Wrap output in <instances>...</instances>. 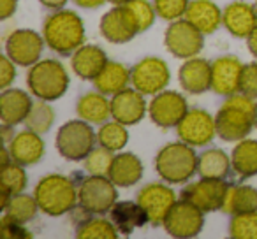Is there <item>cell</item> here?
<instances>
[{
	"label": "cell",
	"mask_w": 257,
	"mask_h": 239,
	"mask_svg": "<svg viewBox=\"0 0 257 239\" xmlns=\"http://www.w3.org/2000/svg\"><path fill=\"white\" fill-rule=\"evenodd\" d=\"M253 106L252 99L243 93L229 95L215 116L217 136L227 143L245 139L253 129Z\"/></svg>",
	"instance_id": "1"
},
{
	"label": "cell",
	"mask_w": 257,
	"mask_h": 239,
	"mask_svg": "<svg viewBox=\"0 0 257 239\" xmlns=\"http://www.w3.org/2000/svg\"><path fill=\"white\" fill-rule=\"evenodd\" d=\"M43 37L50 50L60 55H71L85 43V25L74 11H57L48 16Z\"/></svg>",
	"instance_id": "2"
},
{
	"label": "cell",
	"mask_w": 257,
	"mask_h": 239,
	"mask_svg": "<svg viewBox=\"0 0 257 239\" xmlns=\"http://www.w3.org/2000/svg\"><path fill=\"white\" fill-rule=\"evenodd\" d=\"M199 157L194 151V146L187 143L166 144L155 157L157 174L171 185H180L192 178L197 172Z\"/></svg>",
	"instance_id": "3"
},
{
	"label": "cell",
	"mask_w": 257,
	"mask_h": 239,
	"mask_svg": "<svg viewBox=\"0 0 257 239\" xmlns=\"http://www.w3.org/2000/svg\"><path fill=\"white\" fill-rule=\"evenodd\" d=\"M34 197L39 209L50 216H62L79 204L74 183L62 174H50L41 179L34 190Z\"/></svg>",
	"instance_id": "4"
},
{
	"label": "cell",
	"mask_w": 257,
	"mask_h": 239,
	"mask_svg": "<svg viewBox=\"0 0 257 239\" xmlns=\"http://www.w3.org/2000/svg\"><path fill=\"white\" fill-rule=\"evenodd\" d=\"M27 85L34 97L41 100H57L67 92L69 88V76L65 67L58 60H39L32 65Z\"/></svg>",
	"instance_id": "5"
},
{
	"label": "cell",
	"mask_w": 257,
	"mask_h": 239,
	"mask_svg": "<svg viewBox=\"0 0 257 239\" xmlns=\"http://www.w3.org/2000/svg\"><path fill=\"white\" fill-rule=\"evenodd\" d=\"M97 134L92 130L88 122L85 120H72L58 129L57 150L65 160L79 162L85 160V157L95 148Z\"/></svg>",
	"instance_id": "6"
},
{
	"label": "cell",
	"mask_w": 257,
	"mask_h": 239,
	"mask_svg": "<svg viewBox=\"0 0 257 239\" xmlns=\"http://www.w3.org/2000/svg\"><path fill=\"white\" fill-rule=\"evenodd\" d=\"M116 185L107 176L90 174L81 181L78 188L79 206L92 214L109 213L111 207L116 204Z\"/></svg>",
	"instance_id": "7"
},
{
	"label": "cell",
	"mask_w": 257,
	"mask_h": 239,
	"mask_svg": "<svg viewBox=\"0 0 257 239\" xmlns=\"http://www.w3.org/2000/svg\"><path fill=\"white\" fill-rule=\"evenodd\" d=\"M171 81V72L162 58L148 57L131 69V83L143 95H157Z\"/></svg>",
	"instance_id": "8"
},
{
	"label": "cell",
	"mask_w": 257,
	"mask_h": 239,
	"mask_svg": "<svg viewBox=\"0 0 257 239\" xmlns=\"http://www.w3.org/2000/svg\"><path fill=\"white\" fill-rule=\"evenodd\" d=\"M204 211L187 199L176 200L166 214L164 228L173 237H194L203 230Z\"/></svg>",
	"instance_id": "9"
},
{
	"label": "cell",
	"mask_w": 257,
	"mask_h": 239,
	"mask_svg": "<svg viewBox=\"0 0 257 239\" xmlns=\"http://www.w3.org/2000/svg\"><path fill=\"white\" fill-rule=\"evenodd\" d=\"M164 44L176 58H194L204 44V34L187 20H176L168 27Z\"/></svg>",
	"instance_id": "10"
},
{
	"label": "cell",
	"mask_w": 257,
	"mask_h": 239,
	"mask_svg": "<svg viewBox=\"0 0 257 239\" xmlns=\"http://www.w3.org/2000/svg\"><path fill=\"white\" fill-rule=\"evenodd\" d=\"M176 134L190 146H206L217 136L215 118L203 109H190L176 125Z\"/></svg>",
	"instance_id": "11"
},
{
	"label": "cell",
	"mask_w": 257,
	"mask_h": 239,
	"mask_svg": "<svg viewBox=\"0 0 257 239\" xmlns=\"http://www.w3.org/2000/svg\"><path fill=\"white\" fill-rule=\"evenodd\" d=\"M44 37H41L36 30H16L6 41V55L15 62L16 65L29 67L39 62L44 50Z\"/></svg>",
	"instance_id": "12"
},
{
	"label": "cell",
	"mask_w": 257,
	"mask_h": 239,
	"mask_svg": "<svg viewBox=\"0 0 257 239\" xmlns=\"http://www.w3.org/2000/svg\"><path fill=\"white\" fill-rule=\"evenodd\" d=\"M229 185L224 179L215 178H201L199 181L190 183L183 188L182 199L194 202L197 207L206 211H222L225 195H227Z\"/></svg>",
	"instance_id": "13"
},
{
	"label": "cell",
	"mask_w": 257,
	"mask_h": 239,
	"mask_svg": "<svg viewBox=\"0 0 257 239\" xmlns=\"http://www.w3.org/2000/svg\"><path fill=\"white\" fill-rule=\"evenodd\" d=\"M187 111H189V107H187L185 97L180 95L178 92H164V90L157 93L148 106L152 122L161 129L176 127L183 120Z\"/></svg>",
	"instance_id": "14"
},
{
	"label": "cell",
	"mask_w": 257,
	"mask_h": 239,
	"mask_svg": "<svg viewBox=\"0 0 257 239\" xmlns=\"http://www.w3.org/2000/svg\"><path fill=\"white\" fill-rule=\"evenodd\" d=\"M136 200L147 211L148 221L152 225H164L166 214L176 202V195L169 186L162 183H152L140 190Z\"/></svg>",
	"instance_id": "15"
},
{
	"label": "cell",
	"mask_w": 257,
	"mask_h": 239,
	"mask_svg": "<svg viewBox=\"0 0 257 239\" xmlns=\"http://www.w3.org/2000/svg\"><path fill=\"white\" fill-rule=\"evenodd\" d=\"M147 113V102L140 90L125 88L111 99V116L123 125H136Z\"/></svg>",
	"instance_id": "16"
},
{
	"label": "cell",
	"mask_w": 257,
	"mask_h": 239,
	"mask_svg": "<svg viewBox=\"0 0 257 239\" xmlns=\"http://www.w3.org/2000/svg\"><path fill=\"white\" fill-rule=\"evenodd\" d=\"M100 34L107 43L125 44L138 36V29L123 6H116L100 20Z\"/></svg>",
	"instance_id": "17"
},
{
	"label": "cell",
	"mask_w": 257,
	"mask_h": 239,
	"mask_svg": "<svg viewBox=\"0 0 257 239\" xmlns=\"http://www.w3.org/2000/svg\"><path fill=\"white\" fill-rule=\"evenodd\" d=\"M243 64L236 57H220L211 65V90L218 95H234L239 92V76Z\"/></svg>",
	"instance_id": "18"
},
{
	"label": "cell",
	"mask_w": 257,
	"mask_h": 239,
	"mask_svg": "<svg viewBox=\"0 0 257 239\" xmlns=\"http://www.w3.org/2000/svg\"><path fill=\"white\" fill-rule=\"evenodd\" d=\"M178 79L187 93L201 95L211 90V64L204 58H189L180 67Z\"/></svg>",
	"instance_id": "19"
},
{
	"label": "cell",
	"mask_w": 257,
	"mask_h": 239,
	"mask_svg": "<svg viewBox=\"0 0 257 239\" xmlns=\"http://www.w3.org/2000/svg\"><path fill=\"white\" fill-rule=\"evenodd\" d=\"M34 106V100L23 90L6 88L0 95V120L8 125H18L25 123L30 109Z\"/></svg>",
	"instance_id": "20"
},
{
	"label": "cell",
	"mask_w": 257,
	"mask_h": 239,
	"mask_svg": "<svg viewBox=\"0 0 257 239\" xmlns=\"http://www.w3.org/2000/svg\"><path fill=\"white\" fill-rule=\"evenodd\" d=\"M222 23L234 37H248L257 27V11L246 2H232L222 13Z\"/></svg>",
	"instance_id": "21"
},
{
	"label": "cell",
	"mask_w": 257,
	"mask_h": 239,
	"mask_svg": "<svg viewBox=\"0 0 257 239\" xmlns=\"http://www.w3.org/2000/svg\"><path fill=\"white\" fill-rule=\"evenodd\" d=\"M11 157L15 162L22 165H34L44 157V141L41 139V134L25 130L15 136V139L8 144Z\"/></svg>",
	"instance_id": "22"
},
{
	"label": "cell",
	"mask_w": 257,
	"mask_h": 239,
	"mask_svg": "<svg viewBox=\"0 0 257 239\" xmlns=\"http://www.w3.org/2000/svg\"><path fill=\"white\" fill-rule=\"evenodd\" d=\"M107 64V57L99 46H93V44H83L81 48L74 51L72 55V71L78 78L81 79H93L100 74L104 67Z\"/></svg>",
	"instance_id": "23"
},
{
	"label": "cell",
	"mask_w": 257,
	"mask_h": 239,
	"mask_svg": "<svg viewBox=\"0 0 257 239\" xmlns=\"http://www.w3.org/2000/svg\"><path fill=\"white\" fill-rule=\"evenodd\" d=\"M109 220L114 223L118 232L121 234H133L138 227H143L148 221V214L140 202L133 200H121L109 209Z\"/></svg>",
	"instance_id": "24"
},
{
	"label": "cell",
	"mask_w": 257,
	"mask_h": 239,
	"mask_svg": "<svg viewBox=\"0 0 257 239\" xmlns=\"http://www.w3.org/2000/svg\"><path fill=\"white\" fill-rule=\"evenodd\" d=\"M185 20L206 36L213 34L222 23V11L211 0H192L187 8Z\"/></svg>",
	"instance_id": "25"
},
{
	"label": "cell",
	"mask_w": 257,
	"mask_h": 239,
	"mask_svg": "<svg viewBox=\"0 0 257 239\" xmlns=\"http://www.w3.org/2000/svg\"><path fill=\"white\" fill-rule=\"evenodd\" d=\"M107 178L116 186H134L143 178V164L134 153H120L113 158Z\"/></svg>",
	"instance_id": "26"
},
{
	"label": "cell",
	"mask_w": 257,
	"mask_h": 239,
	"mask_svg": "<svg viewBox=\"0 0 257 239\" xmlns=\"http://www.w3.org/2000/svg\"><path fill=\"white\" fill-rule=\"evenodd\" d=\"M76 113L88 123H95V125L106 123L107 118L111 116V100H107L99 90L85 93L76 104Z\"/></svg>",
	"instance_id": "27"
},
{
	"label": "cell",
	"mask_w": 257,
	"mask_h": 239,
	"mask_svg": "<svg viewBox=\"0 0 257 239\" xmlns=\"http://www.w3.org/2000/svg\"><path fill=\"white\" fill-rule=\"evenodd\" d=\"M131 81V71L118 62H107L100 74L93 79V85L104 95H114L127 88Z\"/></svg>",
	"instance_id": "28"
},
{
	"label": "cell",
	"mask_w": 257,
	"mask_h": 239,
	"mask_svg": "<svg viewBox=\"0 0 257 239\" xmlns=\"http://www.w3.org/2000/svg\"><path fill=\"white\" fill-rule=\"evenodd\" d=\"M232 169L243 178H252L257 174V141L241 139L234 146L231 155Z\"/></svg>",
	"instance_id": "29"
},
{
	"label": "cell",
	"mask_w": 257,
	"mask_h": 239,
	"mask_svg": "<svg viewBox=\"0 0 257 239\" xmlns=\"http://www.w3.org/2000/svg\"><path fill=\"white\" fill-rule=\"evenodd\" d=\"M222 211L227 214L257 211V190L253 186H229Z\"/></svg>",
	"instance_id": "30"
},
{
	"label": "cell",
	"mask_w": 257,
	"mask_h": 239,
	"mask_svg": "<svg viewBox=\"0 0 257 239\" xmlns=\"http://www.w3.org/2000/svg\"><path fill=\"white\" fill-rule=\"evenodd\" d=\"M231 158L225 155V151L218 148H211L204 153L199 155V164H197V172L201 178H215L224 179L231 167Z\"/></svg>",
	"instance_id": "31"
},
{
	"label": "cell",
	"mask_w": 257,
	"mask_h": 239,
	"mask_svg": "<svg viewBox=\"0 0 257 239\" xmlns=\"http://www.w3.org/2000/svg\"><path fill=\"white\" fill-rule=\"evenodd\" d=\"M37 209H39V204H37L36 197L27 195V193L22 192L13 195L11 202L4 209V216L13 221H18V223L25 225L27 221L34 220V216L37 214Z\"/></svg>",
	"instance_id": "32"
},
{
	"label": "cell",
	"mask_w": 257,
	"mask_h": 239,
	"mask_svg": "<svg viewBox=\"0 0 257 239\" xmlns=\"http://www.w3.org/2000/svg\"><path fill=\"white\" fill-rule=\"evenodd\" d=\"M127 125L120 122H106L97 132V141L100 146L107 148L111 151H120L128 143V132L125 129Z\"/></svg>",
	"instance_id": "33"
},
{
	"label": "cell",
	"mask_w": 257,
	"mask_h": 239,
	"mask_svg": "<svg viewBox=\"0 0 257 239\" xmlns=\"http://www.w3.org/2000/svg\"><path fill=\"white\" fill-rule=\"evenodd\" d=\"M55 122V111L53 107L48 104V100H37L34 102L32 109H30L29 116L25 120V125L29 130L37 134H46L51 129Z\"/></svg>",
	"instance_id": "34"
},
{
	"label": "cell",
	"mask_w": 257,
	"mask_h": 239,
	"mask_svg": "<svg viewBox=\"0 0 257 239\" xmlns=\"http://www.w3.org/2000/svg\"><path fill=\"white\" fill-rule=\"evenodd\" d=\"M79 239H114L118 235V228L111 220L104 218H90L81 223L76 230Z\"/></svg>",
	"instance_id": "35"
},
{
	"label": "cell",
	"mask_w": 257,
	"mask_h": 239,
	"mask_svg": "<svg viewBox=\"0 0 257 239\" xmlns=\"http://www.w3.org/2000/svg\"><path fill=\"white\" fill-rule=\"evenodd\" d=\"M121 6L127 9V13L131 15V18H133L134 25H136L140 34L148 30L154 25L155 15H157V13H155V8L150 2H147V0H131V2L121 4Z\"/></svg>",
	"instance_id": "36"
},
{
	"label": "cell",
	"mask_w": 257,
	"mask_h": 239,
	"mask_svg": "<svg viewBox=\"0 0 257 239\" xmlns=\"http://www.w3.org/2000/svg\"><path fill=\"white\" fill-rule=\"evenodd\" d=\"M229 235L234 239H257V211L232 214Z\"/></svg>",
	"instance_id": "37"
},
{
	"label": "cell",
	"mask_w": 257,
	"mask_h": 239,
	"mask_svg": "<svg viewBox=\"0 0 257 239\" xmlns=\"http://www.w3.org/2000/svg\"><path fill=\"white\" fill-rule=\"evenodd\" d=\"M114 151L107 150L104 146H95L83 160V165H85V171L88 174L93 176H107L109 174L111 164H113L114 158Z\"/></svg>",
	"instance_id": "38"
},
{
	"label": "cell",
	"mask_w": 257,
	"mask_h": 239,
	"mask_svg": "<svg viewBox=\"0 0 257 239\" xmlns=\"http://www.w3.org/2000/svg\"><path fill=\"white\" fill-rule=\"evenodd\" d=\"M27 186V174L23 171V165L13 160L11 164L4 165L0 171V188H6L16 195L22 193Z\"/></svg>",
	"instance_id": "39"
},
{
	"label": "cell",
	"mask_w": 257,
	"mask_h": 239,
	"mask_svg": "<svg viewBox=\"0 0 257 239\" xmlns=\"http://www.w3.org/2000/svg\"><path fill=\"white\" fill-rule=\"evenodd\" d=\"M189 4V0H154L155 13L159 18L166 22H176L185 16Z\"/></svg>",
	"instance_id": "40"
},
{
	"label": "cell",
	"mask_w": 257,
	"mask_h": 239,
	"mask_svg": "<svg viewBox=\"0 0 257 239\" xmlns=\"http://www.w3.org/2000/svg\"><path fill=\"white\" fill-rule=\"evenodd\" d=\"M239 93L250 99H257V64L243 65L239 76Z\"/></svg>",
	"instance_id": "41"
},
{
	"label": "cell",
	"mask_w": 257,
	"mask_h": 239,
	"mask_svg": "<svg viewBox=\"0 0 257 239\" xmlns=\"http://www.w3.org/2000/svg\"><path fill=\"white\" fill-rule=\"evenodd\" d=\"M0 235L4 239H27L32 237L29 230L23 228V223H18V221H13L9 218H2V228H0Z\"/></svg>",
	"instance_id": "42"
},
{
	"label": "cell",
	"mask_w": 257,
	"mask_h": 239,
	"mask_svg": "<svg viewBox=\"0 0 257 239\" xmlns=\"http://www.w3.org/2000/svg\"><path fill=\"white\" fill-rule=\"evenodd\" d=\"M15 65L16 64L8 55H2V57H0V88L2 90L9 88V85L15 81V78H16Z\"/></svg>",
	"instance_id": "43"
},
{
	"label": "cell",
	"mask_w": 257,
	"mask_h": 239,
	"mask_svg": "<svg viewBox=\"0 0 257 239\" xmlns=\"http://www.w3.org/2000/svg\"><path fill=\"white\" fill-rule=\"evenodd\" d=\"M18 0H0V18L9 20L16 13Z\"/></svg>",
	"instance_id": "44"
},
{
	"label": "cell",
	"mask_w": 257,
	"mask_h": 239,
	"mask_svg": "<svg viewBox=\"0 0 257 239\" xmlns=\"http://www.w3.org/2000/svg\"><path fill=\"white\" fill-rule=\"evenodd\" d=\"M246 46H248V51L257 58V27L250 32V36L246 37Z\"/></svg>",
	"instance_id": "45"
},
{
	"label": "cell",
	"mask_w": 257,
	"mask_h": 239,
	"mask_svg": "<svg viewBox=\"0 0 257 239\" xmlns=\"http://www.w3.org/2000/svg\"><path fill=\"white\" fill-rule=\"evenodd\" d=\"M76 6H79V8H85V9H93V8H99V6H102L104 2H107V0H72Z\"/></svg>",
	"instance_id": "46"
},
{
	"label": "cell",
	"mask_w": 257,
	"mask_h": 239,
	"mask_svg": "<svg viewBox=\"0 0 257 239\" xmlns=\"http://www.w3.org/2000/svg\"><path fill=\"white\" fill-rule=\"evenodd\" d=\"M39 2L46 9H62L67 4V0H39Z\"/></svg>",
	"instance_id": "47"
},
{
	"label": "cell",
	"mask_w": 257,
	"mask_h": 239,
	"mask_svg": "<svg viewBox=\"0 0 257 239\" xmlns=\"http://www.w3.org/2000/svg\"><path fill=\"white\" fill-rule=\"evenodd\" d=\"M11 127L13 125H8V123L2 125V137H4V144H9L13 139H15V134H11Z\"/></svg>",
	"instance_id": "48"
},
{
	"label": "cell",
	"mask_w": 257,
	"mask_h": 239,
	"mask_svg": "<svg viewBox=\"0 0 257 239\" xmlns=\"http://www.w3.org/2000/svg\"><path fill=\"white\" fill-rule=\"evenodd\" d=\"M107 2H111V4H114V6H121V4H127V2H131V0H107Z\"/></svg>",
	"instance_id": "49"
},
{
	"label": "cell",
	"mask_w": 257,
	"mask_h": 239,
	"mask_svg": "<svg viewBox=\"0 0 257 239\" xmlns=\"http://www.w3.org/2000/svg\"><path fill=\"white\" fill-rule=\"evenodd\" d=\"M253 127L257 129V102H255V106H253Z\"/></svg>",
	"instance_id": "50"
},
{
	"label": "cell",
	"mask_w": 257,
	"mask_h": 239,
	"mask_svg": "<svg viewBox=\"0 0 257 239\" xmlns=\"http://www.w3.org/2000/svg\"><path fill=\"white\" fill-rule=\"evenodd\" d=\"M255 11H257V4H255Z\"/></svg>",
	"instance_id": "51"
}]
</instances>
